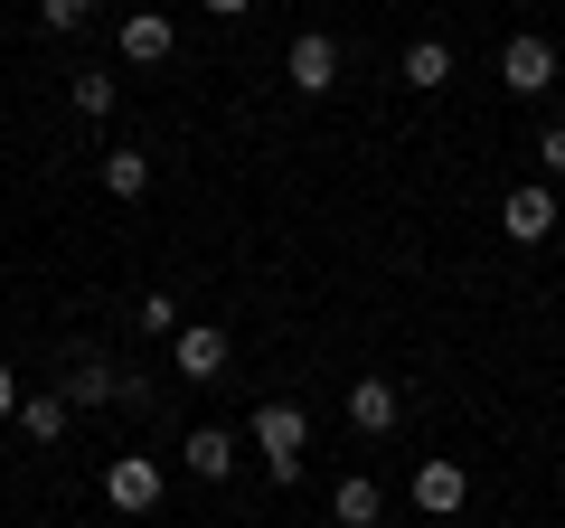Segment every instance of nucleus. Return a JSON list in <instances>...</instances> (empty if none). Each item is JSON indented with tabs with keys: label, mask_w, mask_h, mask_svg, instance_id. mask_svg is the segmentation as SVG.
<instances>
[{
	"label": "nucleus",
	"mask_w": 565,
	"mask_h": 528,
	"mask_svg": "<svg viewBox=\"0 0 565 528\" xmlns=\"http://www.w3.org/2000/svg\"><path fill=\"white\" fill-rule=\"evenodd\" d=\"M245 444H255L264 482H274V490H292V482L311 472V415L292 406V397H264V406L245 415Z\"/></svg>",
	"instance_id": "obj_1"
},
{
	"label": "nucleus",
	"mask_w": 565,
	"mask_h": 528,
	"mask_svg": "<svg viewBox=\"0 0 565 528\" xmlns=\"http://www.w3.org/2000/svg\"><path fill=\"white\" fill-rule=\"evenodd\" d=\"M57 397H66V406H141V397H151V378H132V368H114V359H95V349H85V359L66 368Z\"/></svg>",
	"instance_id": "obj_2"
},
{
	"label": "nucleus",
	"mask_w": 565,
	"mask_h": 528,
	"mask_svg": "<svg viewBox=\"0 0 565 528\" xmlns=\"http://www.w3.org/2000/svg\"><path fill=\"white\" fill-rule=\"evenodd\" d=\"M161 490H170V472L151 463V453H114V463H104V500H114L122 519H151Z\"/></svg>",
	"instance_id": "obj_3"
},
{
	"label": "nucleus",
	"mask_w": 565,
	"mask_h": 528,
	"mask_svg": "<svg viewBox=\"0 0 565 528\" xmlns=\"http://www.w3.org/2000/svg\"><path fill=\"white\" fill-rule=\"evenodd\" d=\"M500 85H509L519 104H537L546 85H556V47H546L537 29H519V39H500Z\"/></svg>",
	"instance_id": "obj_4"
},
{
	"label": "nucleus",
	"mask_w": 565,
	"mask_h": 528,
	"mask_svg": "<svg viewBox=\"0 0 565 528\" xmlns=\"http://www.w3.org/2000/svg\"><path fill=\"white\" fill-rule=\"evenodd\" d=\"M282 85H292V95H330V85H340V39H330V29H302V39L282 47Z\"/></svg>",
	"instance_id": "obj_5"
},
{
	"label": "nucleus",
	"mask_w": 565,
	"mask_h": 528,
	"mask_svg": "<svg viewBox=\"0 0 565 528\" xmlns=\"http://www.w3.org/2000/svg\"><path fill=\"white\" fill-rule=\"evenodd\" d=\"M114 47H122V66H170L180 57V20H170V10H122Z\"/></svg>",
	"instance_id": "obj_6"
},
{
	"label": "nucleus",
	"mask_w": 565,
	"mask_h": 528,
	"mask_svg": "<svg viewBox=\"0 0 565 528\" xmlns=\"http://www.w3.org/2000/svg\"><path fill=\"white\" fill-rule=\"evenodd\" d=\"M500 226H509V245H546V236H556V189H546V180H509Z\"/></svg>",
	"instance_id": "obj_7"
},
{
	"label": "nucleus",
	"mask_w": 565,
	"mask_h": 528,
	"mask_svg": "<svg viewBox=\"0 0 565 528\" xmlns=\"http://www.w3.org/2000/svg\"><path fill=\"white\" fill-rule=\"evenodd\" d=\"M396 425H405V387L396 378H349V434L377 444V434H396Z\"/></svg>",
	"instance_id": "obj_8"
},
{
	"label": "nucleus",
	"mask_w": 565,
	"mask_h": 528,
	"mask_svg": "<svg viewBox=\"0 0 565 528\" xmlns=\"http://www.w3.org/2000/svg\"><path fill=\"white\" fill-rule=\"evenodd\" d=\"M405 490H415V509H424V519H452V509L471 500V472L452 463V453H424V463H415V482H405Z\"/></svg>",
	"instance_id": "obj_9"
},
{
	"label": "nucleus",
	"mask_w": 565,
	"mask_h": 528,
	"mask_svg": "<svg viewBox=\"0 0 565 528\" xmlns=\"http://www.w3.org/2000/svg\"><path fill=\"white\" fill-rule=\"evenodd\" d=\"M170 368H180V378H226V330H217V321H180Z\"/></svg>",
	"instance_id": "obj_10"
},
{
	"label": "nucleus",
	"mask_w": 565,
	"mask_h": 528,
	"mask_svg": "<svg viewBox=\"0 0 565 528\" xmlns=\"http://www.w3.org/2000/svg\"><path fill=\"white\" fill-rule=\"evenodd\" d=\"M180 463L199 472V482H226V472L245 463V444H236V434H226V425H199V434H189V444H180Z\"/></svg>",
	"instance_id": "obj_11"
},
{
	"label": "nucleus",
	"mask_w": 565,
	"mask_h": 528,
	"mask_svg": "<svg viewBox=\"0 0 565 528\" xmlns=\"http://www.w3.org/2000/svg\"><path fill=\"white\" fill-rule=\"evenodd\" d=\"M330 519H340V528H377L386 519V490L367 482V472H349V482H330Z\"/></svg>",
	"instance_id": "obj_12"
},
{
	"label": "nucleus",
	"mask_w": 565,
	"mask_h": 528,
	"mask_svg": "<svg viewBox=\"0 0 565 528\" xmlns=\"http://www.w3.org/2000/svg\"><path fill=\"white\" fill-rule=\"evenodd\" d=\"M66 415H76V406H66L57 387H29V397H20V415H10V425H20L29 444H57V434H66Z\"/></svg>",
	"instance_id": "obj_13"
},
{
	"label": "nucleus",
	"mask_w": 565,
	"mask_h": 528,
	"mask_svg": "<svg viewBox=\"0 0 565 528\" xmlns=\"http://www.w3.org/2000/svg\"><path fill=\"white\" fill-rule=\"evenodd\" d=\"M396 76L415 85V95H444V85H452V47H444V39H415V47L396 57Z\"/></svg>",
	"instance_id": "obj_14"
},
{
	"label": "nucleus",
	"mask_w": 565,
	"mask_h": 528,
	"mask_svg": "<svg viewBox=\"0 0 565 528\" xmlns=\"http://www.w3.org/2000/svg\"><path fill=\"white\" fill-rule=\"evenodd\" d=\"M114 95H122V76H114V66H76V76H66V104H76L85 123H104V114H114Z\"/></svg>",
	"instance_id": "obj_15"
},
{
	"label": "nucleus",
	"mask_w": 565,
	"mask_h": 528,
	"mask_svg": "<svg viewBox=\"0 0 565 528\" xmlns=\"http://www.w3.org/2000/svg\"><path fill=\"white\" fill-rule=\"evenodd\" d=\"M104 189H114V199H141V189H151V151H104Z\"/></svg>",
	"instance_id": "obj_16"
},
{
	"label": "nucleus",
	"mask_w": 565,
	"mask_h": 528,
	"mask_svg": "<svg viewBox=\"0 0 565 528\" xmlns=\"http://www.w3.org/2000/svg\"><path fill=\"white\" fill-rule=\"evenodd\" d=\"M132 330H151V340H180V303H170V293H141V303H132Z\"/></svg>",
	"instance_id": "obj_17"
},
{
	"label": "nucleus",
	"mask_w": 565,
	"mask_h": 528,
	"mask_svg": "<svg viewBox=\"0 0 565 528\" xmlns=\"http://www.w3.org/2000/svg\"><path fill=\"white\" fill-rule=\"evenodd\" d=\"M85 20H95V0H39V29H47V39H76Z\"/></svg>",
	"instance_id": "obj_18"
},
{
	"label": "nucleus",
	"mask_w": 565,
	"mask_h": 528,
	"mask_svg": "<svg viewBox=\"0 0 565 528\" xmlns=\"http://www.w3.org/2000/svg\"><path fill=\"white\" fill-rule=\"evenodd\" d=\"M537 170H546V180H565V123H546V133H537Z\"/></svg>",
	"instance_id": "obj_19"
},
{
	"label": "nucleus",
	"mask_w": 565,
	"mask_h": 528,
	"mask_svg": "<svg viewBox=\"0 0 565 528\" xmlns=\"http://www.w3.org/2000/svg\"><path fill=\"white\" fill-rule=\"evenodd\" d=\"M20 397H29V387H20V368H0V425L20 415Z\"/></svg>",
	"instance_id": "obj_20"
},
{
	"label": "nucleus",
	"mask_w": 565,
	"mask_h": 528,
	"mask_svg": "<svg viewBox=\"0 0 565 528\" xmlns=\"http://www.w3.org/2000/svg\"><path fill=\"white\" fill-rule=\"evenodd\" d=\"M245 10H255V0H207V20H245Z\"/></svg>",
	"instance_id": "obj_21"
}]
</instances>
